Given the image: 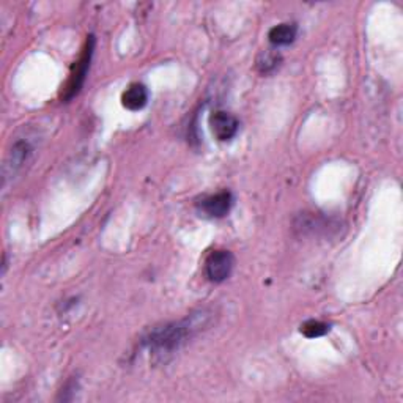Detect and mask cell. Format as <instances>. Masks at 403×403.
Returning <instances> with one entry per match:
<instances>
[{"mask_svg": "<svg viewBox=\"0 0 403 403\" xmlns=\"http://www.w3.org/2000/svg\"><path fill=\"white\" fill-rule=\"evenodd\" d=\"M233 255L228 251H214L208 255L205 261V271L211 282H224L233 270Z\"/></svg>", "mask_w": 403, "mask_h": 403, "instance_id": "cell-3", "label": "cell"}, {"mask_svg": "<svg viewBox=\"0 0 403 403\" xmlns=\"http://www.w3.org/2000/svg\"><path fill=\"white\" fill-rule=\"evenodd\" d=\"M233 205V197L227 191L217 193L214 196H208L199 203L200 210L210 217H224Z\"/></svg>", "mask_w": 403, "mask_h": 403, "instance_id": "cell-5", "label": "cell"}, {"mask_svg": "<svg viewBox=\"0 0 403 403\" xmlns=\"http://www.w3.org/2000/svg\"><path fill=\"white\" fill-rule=\"evenodd\" d=\"M280 62H282V57H280L278 50L268 48L261 50L257 57V69L261 74H270L274 69H278Z\"/></svg>", "mask_w": 403, "mask_h": 403, "instance_id": "cell-8", "label": "cell"}, {"mask_svg": "<svg viewBox=\"0 0 403 403\" xmlns=\"http://www.w3.org/2000/svg\"><path fill=\"white\" fill-rule=\"evenodd\" d=\"M296 34L298 29L295 24H279L270 30L268 38H270V41L274 46H287V44L295 41Z\"/></svg>", "mask_w": 403, "mask_h": 403, "instance_id": "cell-7", "label": "cell"}, {"mask_svg": "<svg viewBox=\"0 0 403 403\" xmlns=\"http://www.w3.org/2000/svg\"><path fill=\"white\" fill-rule=\"evenodd\" d=\"M149 102V90L142 84H131L121 95V104L130 111H140Z\"/></svg>", "mask_w": 403, "mask_h": 403, "instance_id": "cell-6", "label": "cell"}, {"mask_svg": "<svg viewBox=\"0 0 403 403\" xmlns=\"http://www.w3.org/2000/svg\"><path fill=\"white\" fill-rule=\"evenodd\" d=\"M30 153H32L30 145L27 142H24V140H19V142L13 145V150L10 153V161H8V165L11 168L13 174H16V172L22 168V164L27 161Z\"/></svg>", "mask_w": 403, "mask_h": 403, "instance_id": "cell-9", "label": "cell"}, {"mask_svg": "<svg viewBox=\"0 0 403 403\" xmlns=\"http://www.w3.org/2000/svg\"><path fill=\"white\" fill-rule=\"evenodd\" d=\"M210 126H211V131H213L216 139L226 142V140H230L236 136L240 123L232 114L217 111L210 117Z\"/></svg>", "mask_w": 403, "mask_h": 403, "instance_id": "cell-4", "label": "cell"}, {"mask_svg": "<svg viewBox=\"0 0 403 403\" xmlns=\"http://www.w3.org/2000/svg\"><path fill=\"white\" fill-rule=\"evenodd\" d=\"M208 315L205 312L193 313V315L182 320V322L168 323L164 326L151 329L145 337V343L155 353H170L178 350L188 339L193 337L202 326L207 323Z\"/></svg>", "mask_w": 403, "mask_h": 403, "instance_id": "cell-1", "label": "cell"}, {"mask_svg": "<svg viewBox=\"0 0 403 403\" xmlns=\"http://www.w3.org/2000/svg\"><path fill=\"white\" fill-rule=\"evenodd\" d=\"M93 48H95V38L88 36L87 44L84 53H82L79 62L76 63V68L71 74V78L68 81V86L65 88V98L67 101L74 98L76 95L81 92L82 86L86 82V76L88 73V68H90V62H92V55H93Z\"/></svg>", "mask_w": 403, "mask_h": 403, "instance_id": "cell-2", "label": "cell"}, {"mask_svg": "<svg viewBox=\"0 0 403 403\" xmlns=\"http://www.w3.org/2000/svg\"><path fill=\"white\" fill-rule=\"evenodd\" d=\"M328 331H329V326L323 322H318V320H309V322L301 325V332L309 339L322 337Z\"/></svg>", "mask_w": 403, "mask_h": 403, "instance_id": "cell-10", "label": "cell"}]
</instances>
